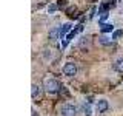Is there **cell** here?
Listing matches in <instances>:
<instances>
[{
    "label": "cell",
    "instance_id": "7a4b0ae2",
    "mask_svg": "<svg viewBox=\"0 0 123 116\" xmlns=\"http://www.w3.org/2000/svg\"><path fill=\"white\" fill-rule=\"evenodd\" d=\"M60 115L62 116H75L77 115V108L72 104H65L60 108Z\"/></svg>",
    "mask_w": 123,
    "mask_h": 116
},
{
    "label": "cell",
    "instance_id": "6da1fadb",
    "mask_svg": "<svg viewBox=\"0 0 123 116\" xmlns=\"http://www.w3.org/2000/svg\"><path fill=\"white\" fill-rule=\"evenodd\" d=\"M43 87H45V90L48 91V93H57L62 88V85L60 82L57 79H52V77H46V79L43 80Z\"/></svg>",
    "mask_w": 123,
    "mask_h": 116
},
{
    "label": "cell",
    "instance_id": "7c38bea8",
    "mask_svg": "<svg viewBox=\"0 0 123 116\" xmlns=\"http://www.w3.org/2000/svg\"><path fill=\"white\" fill-rule=\"evenodd\" d=\"M122 34H123V31H122V29H118V31H115V33L112 34V37H111V39H118V37L122 36Z\"/></svg>",
    "mask_w": 123,
    "mask_h": 116
},
{
    "label": "cell",
    "instance_id": "8fae6325",
    "mask_svg": "<svg viewBox=\"0 0 123 116\" xmlns=\"http://www.w3.org/2000/svg\"><path fill=\"white\" fill-rule=\"evenodd\" d=\"M48 11H49V13H55V11H57V5H55V3L49 5V6H48Z\"/></svg>",
    "mask_w": 123,
    "mask_h": 116
},
{
    "label": "cell",
    "instance_id": "ba28073f",
    "mask_svg": "<svg viewBox=\"0 0 123 116\" xmlns=\"http://www.w3.org/2000/svg\"><path fill=\"white\" fill-rule=\"evenodd\" d=\"M114 70L118 73H123V59H117L114 62Z\"/></svg>",
    "mask_w": 123,
    "mask_h": 116
},
{
    "label": "cell",
    "instance_id": "52a82bcc",
    "mask_svg": "<svg viewBox=\"0 0 123 116\" xmlns=\"http://www.w3.org/2000/svg\"><path fill=\"white\" fill-rule=\"evenodd\" d=\"M59 36H60V28H52L49 31V39H51V40H57Z\"/></svg>",
    "mask_w": 123,
    "mask_h": 116
},
{
    "label": "cell",
    "instance_id": "30bf717a",
    "mask_svg": "<svg viewBox=\"0 0 123 116\" xmlns=\"http://www.w3.org/2000/svg\"><path fill=\"white\" fill-rule=\"evenodd\" d=\"M111 42H112V39H109V37H106V36L100 37V44H102V45H111Z\"/></svg>",
    "mask_w": 123,
    "mask_h": 116
},
{
    "label": "cell",
    "instance_id": "4fadbf2b",
    "mask_svg": "<svg viewBox=\"0 0 123 116\" xmlns=\"http://www.w3.org/2000/svg\"><path fill=\"white\" fill-rule=\"evenodd\" d=\"M106 17H108V13H103L102 15H100V22H103V20H105Z\"/></svg>",
    "mask_w": 123,
    "mask_h": 116
},
{
    "label": "cell",
    "instance_id": "277c9868",
    "mask_svg": "<svg viewBox=\"0 0 123 116\" xmlns=\"http://www.w3.org/2000/svg\"><path fill=\"white\" fill-rule=\"evenodd\" d=\"M108 101H105V99H100V101H97V104H95V111L97 113H103V111H106L108 110Z\"/></svg>",
    "mask_w": 123,
    "mask_h": 116
},
{
    "label": "cell",
    "instance_id": "9c48e42d",
    "mask_svg": "<svg viewBox=\"0 0 123 116\" xmlns=\"http://www.w3.org/2000/svg\"><path fill=\"white\" fill-rule=\"evenodd\" d=\"M69 29H71V23H65V25L60 28V37H65V34H66Z\"/></svg>",
    "mask_w": 123,
    "mask_h": 116
},
{
    "label": "cell",
    "instance_id": "5b68a950",
    "mask_svg": "<svg viewBox=\"0 0 123 116\" xmlns=\"http://www.w3.org/2000/svg\"><path fill=\"white\" fill-rule=\"evenodd\" d=\"M31 96H32V99H36V98L40 96V87H38L37 84L31 85Z\"/></svg>",
    "mask_w": 123,
    "mask_h": 116
},
{
    "label": "cell",
    "instance_id": "8992f818",
    "mask_svg": "<svg viewBox=\"0 0 123 116\" xmlns=\"http://www.w3.org/2000/svg\"><path fill=\"white\" fill-rule=\"evenodd\" d=\"M100 29H102V33H111V31L114 29V25L112 23H102V25H100Z\"/></svg>",
    "mask_w": 123,
    "mask_h": 116
},
{
    "label": "cell",
    "instance_id": "3957f363",
    "mask_svg": "<svg viewBox=\"0 0 123 116\" xmlns=\"http://www.w3.org/2000/svg\"><path fill=\"white\" fill-rule=\"evenodd\" d=\"M63 73L66 76H75L77 73V65L74 64V62H66L63 67Z\"/></svg>",
    "mask_w": 123,
    "mask_h": 116
}]
</instances>
